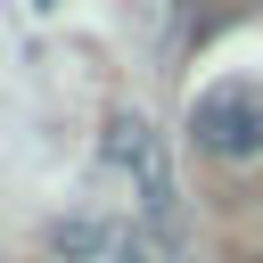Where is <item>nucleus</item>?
<instances>
[{"instance_id": "nucleus-1", "label": "nucleus", "mask_w": 263, "mask_h": 263, "mask_svg": "<svg viewBox=\"0 0 263 263\" xmlns=\"http://www.w3.org/2000/svg\"><path fill=\"white\" fill-rule=\"evenodd\" d=\"M99 156H107V173H123L132 181V197H140V222L148 230H164V238H181V181H173V164H164V140L148 132V115H107V132H99Z\"/></svg>"}, {"instance_id": "nucleus-2", "label": "nucleus", "mask_w": 263, "mask_h": 263, "mask_svg": "<svg viewBox=\"0 0 263 263\" xmlns=\"http://www.w3.org/2000/svg\"><path fill=\"white\" fill-rule=\"evenodd\" d=\"M189 140H197L205 156H222V164L263 156V82H247V74L205 82V90L189 99Z\"/></svg>"}]
</instances>
